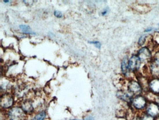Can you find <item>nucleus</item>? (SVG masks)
Here are the masks:
<instances>
[{"label":"nucleus","mask_w":159,"mask_h":120,"mask_svg":"<svg viewBox=\"0 0 159 120\" xmlns=\"http://www.w3.org/2000/svg\"><path fill=\"white\" fill-rule=\"evenodd\" d=\"M8 115L11 120H23L25 117L23 109L17 107L12 108L9 111Z\"/></svg>","instance_id":"1"},{"label":"nucleus","mask_w":159,"mask_h":120,"mask_svg":"<svg viewBox=\"0 0 159 120\" xmlns=\"http://www.w3.org/2000/svg\"><path fill=\"white\" fill-rule=\"evenodd\" d=\"M140 63L141 61L138 56H132L128 61L129 70L133 71L139 70V68L140 67Z\"/></svg>","instance_id":"2"},{"label":"nucleus","mask_w":159,"mask_h":120,"mask_svg":"<svg viewBox=\"0 0 159 120\" xmlns=\"http://www.w3.org/2000/svg\"><path fill=\"white\" fill-rule=\"evenodd\" d=\"M13 99L10 94H4L1 97V105L3 108H9L13 105Z\"/></svg>","instance_id":"3"},{"label":"nucleus","mask_w":159,"mask_h":120,"mask_svg":"<svg viewBox=\"0 0 159 120\" xmlns=\"http://www.w3.org/2000/svg\"><path fill=\"white\" fill-rule=\"evenodd\" d=\"M138 57L141 61H147L151 58V52L147 48H143L139 50Z\"/></svg>","instance_id":"4"},{"label":"nucleus","mask_w":159,"mask_h":120,"mask_svg":"<svg viewBox=\"0 0 159 120\" xmlns=\"http://www.w3.org/2000/svg\"><path fill=\"white\" fill-rule=\"evenodd\" d=\"M147 111L148 114L152 117L158 116L159 115V106L156 103H151L147 106Z\"/></svg>","instance_id":"5"},{"label":"nucleus","mask_w":159,"mask_h":120,"mask_svg":"<svg viewBox=\"0 0 159 120\" xmlns=\"http://www.w3.org/2000/svg\"><path fill=\"white\" fill-rule=\"evenodd\" d=\"M133 104L135 108L137 109H142L146 105V101L143 97L137 96L133 100Z\"/></svg>","instance_id":"6"},{"label":"nucleus","mask_w":159,"mask_h":120,"mask_svg":"<svg viewBox=\"0 0 159 120\" xmlns=\"http://www.w3.org/2000/svg\"><path fill=\"white\" fill-rule=\"evenodd\" d=\"M128 90L131 94H139L141 92V89L140 85L136 81H131L128 84Z\"/></svg>","instance_id":"7"},{"label":"nucleus","mask_w":159,"mask_h":120,"mask_svg":"<svg viewBox=\"0 0 159 120\" xmlns=\"http://www.w3.org/2000/svg\"><path fill=\"white\" fill-rule=\"evenodd\" d=\"M118 97L127 102H130L132 100V95L130 94L123 91H119L117 93Z\"/></svg>","instance_id":"8"},{"label":"nucleus","mask_w":159,"mask_h":120,"mask_svg":"<svg viewBox=\"0 0 159 120\" xmlns=\"http://www.w3.org/2000/svg\"><path fill=\"white\" fill-rule=\"evenodd\" d=\"M149 87L155 93H159V79H154L150 83Z\"/></svg>","instance_id":"9"},{"label":"nucleus","mask_w":159,"mask_h":120,"mask_svg":"<svg viewBox=\"0 0 159 120\" xmlns=\"http://www.w3.org/2000/svg\"><path fill=\"white\" fill-rule=\"evenodd\" d=\"M151 70L153 75L159 77V61L155 60L151 64Z\"/></svg>","instance_id":"10"},{"label":"nucleus","mask_w":159,"mask_h":120,"mask_svg":"<svg viewBox=\"0 0 159 120\" xmlns=\"http://www.w3.org/2000/svg\"><path fill=\"white\" fill-rule=\"evenodd\" d=\"M19 28L21 32L26 34H36V33L33 31L30 26L27 25H21L19 26Z\"/></svg>","instance_id":"11"},{"label":"nucleus","mask_w":159,"mask_h":120,"mask_svg":"<svg viewBox=\"0 0 159 120\" xmlns=\"http://www.w3.org/2000/svg\"><path fill=\"white\" fill-rule=\"evenodd\" d=\"M121 69H122V71L124 74L127 75L128 74V71L129 70V68L128 61L127 58H125L123 60L122 63H121Z\"/></svg>","instance_id":"12"},{"label":"nucleus","mask_w":159,"mask_h":120,"mask_svg":"<svg viewBox=\"0 0 159 120\" xmlns=\"http://www.w3.org/2000/svg\"><path fill=\"white\" fill-rule=\"evenodd\" d=\"M22 109L24 112H30L33 108L31 103L29 101H26L22 105Z\"/></svg>","instance_id":"13"},{"label":"nucleus","mask_w":159,"mask_h":120,"mask_svg":"<svg viewBox=\"0 0 159 120\" xmlns=\"http://www.w3.org/2000/svg\"><path fill=\"white\" fill-rule=\"evenodd\" d=\"M46 116V113L44 111L40 112L36 115V117L34 118L33 120H44Z\"/></svg>","instance_id":"14"},{"label":"nucleus","mask_w":159,"mask_h":120,"mask_svg":"<svg viewBox=\"0 0 159 120\" xmlns=\"http://www.w3.org/2000/svg\"><path fill=\"white\" fill-rule=\"evenodd\" d=\"M146 34H144V35H143L142 36L140 37V38L139 39V42H138L139 45H140V46L143 45V44L144 43L145 41H146Z\"/></svg>","instance_id":"15"},{"label":"nucleus","mask_w":159,"mask_h":120,"mask_svg":"<svg viewBox=\"0 0 159 120\" xmlns=\"http://www.w3.org/2000/svg\"><path fill=\"white\" fill-rule=\"evenodd\" d=\"M142 120H154L153 117H152L149 114L144 115L141 119Z\"/></svg>","instance_id":"16"},{"label":"nucleus","mask_w":159,"mask_h":120,"mask_svg":"<svg viewBox=\"0 0 159 120\" xmlns=\"http://www.w3.org/2000/svg\"><path fill=\"white\" fill-rule=\"evenodd\" d=\"M54 14L56 17L57 18H61L63 16L62 12L60 11L57 10H55V11L54 12Z\"/></svg>","instance_id":"17"},{"label":"nucleus","mask_w":159,"mask_h":120,"mask_svg":"<svg viewBox=\"0 0 159 120\" xmlns=\"http://www.w3.org/2000/svg\"><path fill=\"white\" fill-rule=\"evenodd\" d=\"M89 43L93 44H94L95 46H96V47L97 48H100L101 47V43L98 41H89Z\"/></svg>","instance_id":"18"},{"label":"nucleus","mask_w":159,"mask_h":120,"mask_svg":"<svg viewBox=\"0 0 159 120\" xmlns=\"http://www.w3.org/2000/svg\"><path fill=\"white\" fill-rule=\"evenodd\" d=\"M93 117H87L86 118L84 119L83 120H76V119H73V120H93Z\"/></svg>","instance_id":"19"},{"label":"nucleus","mask_w":159,"mask_h":120,"mask_svg":"<svg viewBox=\"0 0 159 120\" xmlns=\"http://www.w3.org/2000/svg\"><path fill=\"white\" fill-rule=\"evenodd\" d=\"M155 60L159 61V52L156 53V54L155 56Z\"/></svg>","instance_id":"20"},{"label":"nucleus","mask_w":159,"mask_h":120,"mask_svg":"<svg viewBox=\"0 0 159 120\" xmlns=\"http://www.w3.org/2000/svg\"><path fill=\"white\" fill-rule=\"evenodd\" d=\"M107 10H105L104 11H103V12H102V15H105V14L107 13Z\"/></svg>","instance_id":"21"},{"label":"nucleus","mask_w":159,"mask_h":120,"mask_svg":"<svg viewBox=\"0 0 159 120\" xmlns=\"http://www.w3.org/2000/svg\"><path fill=\"white\" fill-rule=\"evenodd\" d=\"M152 30H153V28H147V29L145 30V31H146V32H149V31H150Z\"/></svg>","instance_id":"22"},{"label":"nucleus","mask_w":159,"mask_h":120,"mask_svg":"<svg viewBox=\"0 0 159 120\" xmlns=\"http://www.w3.org/2000/svg\"><path fill=\"white\" fill-rule=\"evenodd\" d=\"M132 120H142L141 119H140V118L139 117H135L134 118H133V119Z\"/></svg>","instance_id":"23"},{"label":"nucleus","mask_w":159,"mask_h":120,"mask_svg":"<svg viewBox=\"0 0 159 120\" xmlns=\"http://www.w3.org/2000/svg\"><path fill=\"white\" fill-rule=\"evenodd\" d=\"M3 1L4 2V3H7L9 2V1Z\"/></svg>","instance_id":"24"},{"label":"nucleus","mask_w":159,"mask_h":120,"mask_svg":"<svg viewBox=\"0 0 159 120\" xmlns=\"http://www.w3.org/2000/svg\"><path fill=\"white\" fill-rule=\"evenodd\" d=\"M158 25H159V24H158Z\"/></svg>","instance_id":"25"}]
</instances>
